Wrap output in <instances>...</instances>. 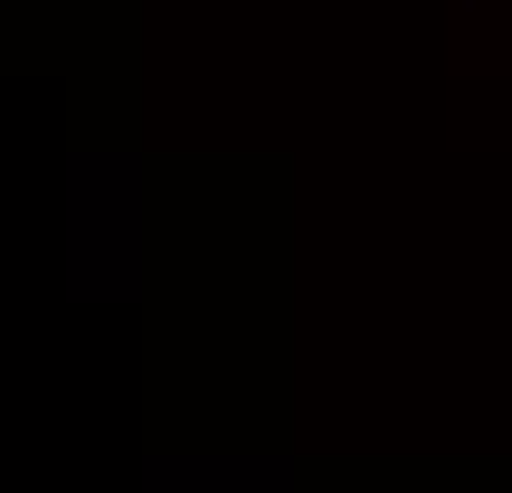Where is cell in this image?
Instances as JSON below:
<instances>
[{"mask_svg":"<svg viewBox=\"0 0 512 493\" xmlns=\"http://www.w3.org/2000/svg\"><path fill=\"white\" fill-rule=\"evenodd\" d=\"M456 10H503V0H456Z\"/></svg>","mask_w":512,"mask_h":493,"instance_id":"1","label":"cell"}]
</instances>
